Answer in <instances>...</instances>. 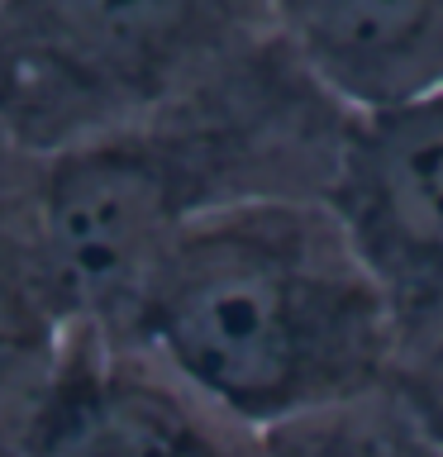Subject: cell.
<instances>
[{
  "instance_id": "4",
  "label": "cell",
  "mask_w": 443,
  "mask_h": 457,
  "mask_svg": "<svg viewBox=\"0 0 443 457\" xmlns=\"http://www.w3.org/2000/svg\"><path fill=\"white\" fill-rule=\"evenodd\" d=\"M329 200L396 305L405 377H443V86L348 114Z\"/></svg>"
},
{
  "instance_id": "5",
  "label": "cell",
  "mask_w": 443,
  "mask_h": 457,
  "mask_svg": "<svg viewBox=\"0 0 443 457\" xmlns=\"http://www.w3.org/2000/svg\"><path fill=\"white\" fill-rule=\"evenodd\" d=\"M24 457H281L134 343L77 324L43 395L14 428Z\"/></svg>"
},
{
  "instance_id": "3",
  "label": "cell",
  "mask_w": 443,
  "mask_h": 457,
  "mask_svg": "<svg viewBox=\"0 0 443 457\" xmlns=\"http://www.w3.org/2000/svg\"><path fill=\"white\" fill-rule=\"evenodd\" d=\"M272 38L263 0H0V138L53 157L177 105Z\"/></svg>"
},
{
  "instance_id": "6",
  "label": "cell",
  "mask_w": 443,
  "mask_h": 457,
  "mask_svg": "<svg viewBox=\"0 0 443 457\" xmlns=\"http://www.w3.org/2000/svg\"><path fill=\"white\" fill-rule=\"evenodd\" d=\"M291 57L348 114L443 86V0H263Z\"/></svg>"
},
{
  "instance_id": "8",
  "label": "cell",
  "mask_w": 443,
  "mask_h": 457,
  "mask_svg": "<svg viewBox=\"0 0 443 457\" xmlns=\"http://www.w3.org/2000/svg\"><path fill=\"white\" fill-rule=\"evenodd\" d=\"M272 438L281 457H443V377H405L396 391Z\"/></svg>"
},
{
  "instance_id": "2",
  "label": "cell",
  "mask_w": 443,
  "mask_h": 457,
  "mask_svg": "<svg viewBox=\"0 0 443 457\" xmlns=\"http://www.w3.org/2000/svg\"><path fill=\"white\" fill-rule=\"evenodd\" d=\"M348 110L272 34L177 105L34 157L43 248L77 324L114 328L186 228L243 200L329 195Z\"/></svg>"
},
{
  "instance_id": "1",
  "label": "cell",
  "mask_w": 443,
  "mask_h": 457,
  "mask_svg": "<svg viewBox=\"0 0 443 457\" xmlns=\"http://www.w3.org/2000/svg\"><path fill=\"white\" fill-rule=\"evenodd\" d=\"M114 338L257 434L405 381V334L329 195L229 205L167 248Z\"/></svg>"
},
{
  "instance_id": "7",
  "label": "cell",
  "mask_w": 443,
  "mask_h": 457,
  "mask_svg": "<svg viewBox=\"0 0 443 457\" xmlns=\"http://www.w3.org/2000/svg\"><path fill=\"white\" fill-rule=\"evenodd\" d=\"M77 334L34 210V157L0 138V434L14 438Z\"/></svg>"
},
{
  "instance_id": "9",
  "label": "cell",
  "mask_w": 443,
  "mask_h": 457,
  "mask_svg": "<svg viewBox=\"0 0 443 457\" xmlns=\"http://www.w3.org/2000/svg\"><path fill=\"white\" fill-rule=\"evenodd\" d=\"M0 457H24V453H20V443H14L10 434H0Z\"/></svg>"
}]
</instances>
